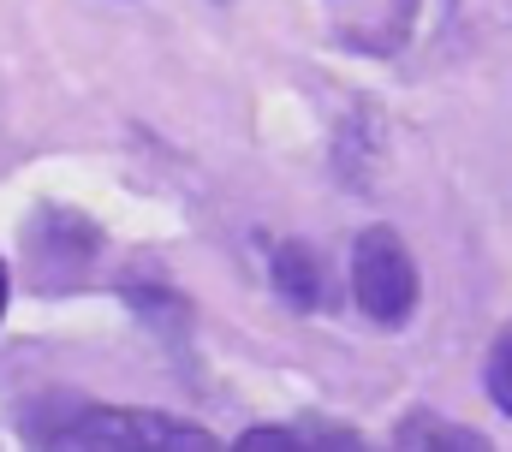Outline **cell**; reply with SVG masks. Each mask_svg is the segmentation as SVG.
Listing matches in <instances>:
<instances>
[{"mask_svg":"<svg viewBox=\"0 0 512 452\" xmlns=\"http://www.w3.org/2000/svg\"><path fill=\"white\" fill-rule=\"evenodd\" d=\"M42 452H221V441L167 411L126 405H66L36 429Z\"/></svg>","mask_w":512,"mask_h":452,"instance_id":"cell-1","label":"cell"},{"mask_svg":"<svg viewBox=\"0 0 512 452\" xmlns=\"http://www.w3.org/2000/svg\"><path fill=\"white\" fill-rule=\"evenodd\" d=\"M483 381H489V399L501 405L512 417V328L495 339V351H489V369H483Z\"/></svg>","mask_w":512,"mask_h":452,"instance_id":"cell-4","label":"cell"},{"mask_svg":"<svg viewBox=\"0 0 512 452\" xmlns=\"http://www.w3.org/2000/svg\"><path fill=\"white\" fill-rule=\"evenodd\" d=\"M352 292H358V310L376 328H399L417 310V268H411V250L399 244V232L370 226L358 238V250H352Z\"/></svg>","mask_w":512,"mask_h":452,"instance_id":"cell-2","label":"cell"},{"mask_svg":"<svg viewBox=\"0 0 512 452\" xmlns=\"http://www.w3.org/2000/svg\"><path fill=\"white\" fill-rule=\"evenodd\" d=\"M298 452H370L352 429H298Z\"/></svg>","mask_w":512,"mask_h":452,"instance_id":"cell-5","label":"cell"},{"mask_svg":"<svg viewBox=\"0 0 512 452\" xmlns=\"http://www.w3.org/2000/svg\"><path fill=\"white\" fill-rule=\"evenodd\" d=\"M274 286H280V298H292L298 310H316V304L328 298L322 262H316L304 244H280V256H274Z\"/></svg>","mask_w":512,"mask_h":452,"instance_id":"cell-3","label":"cell"},{"mask_svg":"<svg viewBox=\"0 0 512 452\" xmlns=\"http://www.w3.org/2000/svg\"><path fill=\"white\" fill-rule=\"evenodd\" d=\"M6 292H12V280H6V262H0V316H6Z\"/></svg>","mask_w":512,"mask_h":452,"instance_id":"cell-8","label":"cell"},{"mask_svg":"<svg viewBox=\"0 0 512 452\" xmlns=\"http://www.w3.org/2000/svg\"><path fill=\"white\" fill-rule=\"evenodd\" d=\"M429 452H495L477 429H435L429 435Z\"/></svg>","mask_w":512,"mask_h":452,"instance_id":"cell-7","label":"cell"},{"mask_svg":"<svg viewBox=\"0 0 512 452\" xmlns=\"http://www.w3.org/2000/svg\"><path fill=\"white\" fill-rule=\"evenodd\" d=\"M233 452H298V429H251Z\"/></svg>","mask_w":512,"mask_h":452,"instance_id":"cell-6","label":"cell"}]
</instances>
